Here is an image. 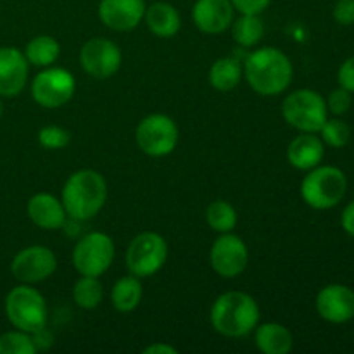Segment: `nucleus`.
Instances as JSON below:
<instances>
[{"label": "nucleus", "instance_id": "obj_21", "mask_svg": "<svg viewBox=\"0 0 354 354\" xmlns=\"http://www.w3.org/2000/svg\"><path fill=\"white\" fill-rule=\"evenodd\" d=\"M256 346L265 354H287L294 344L289 328L280 324H263L254 328Z\"/></svg>", "mask_w": 354, "mask_h": 354}, {"label": "nucleus", "instance_id": "obj_31", "mask_svg": "<svg viewBox=\"0 0 354 354\" xmlns=\"http://www.w3.org/2000/svg\"><path fill=\"white\" fill-rule=\"evenodd\" d=\"M351 92H348L346 88L339 86V88L332 90V93L328 95L327 100V109L330 111L335 116H341V114H346L351 107Z\"/></svg>", "mask_w": 354, "mask_h": 354}, {"label": "nucleus", "instance_id": "obj_33", "mask_svg": "<svg viewBox=\"0 0 354 354\" xmlns=\"http://www.w3.org/2000/svg\"><path fill=\"white\" fill-rule=\"evenodd\" d=\"M235 10L241 14H252V16H259L266 7L270 6L272 0H230Z\"/></svg>", "mask_w": 354, "mask_h": 354}, {"label": "nucleus", "instance_id": "obj_28", "mask_svg": "<svg viewBox=\"0 0 354 354\" xmlns=\"http://www.w3.org/2000/svg\"><path fill=\"white\" fill-rule=\"evenodd\" d=\"M37 346H35L31 334L23 330L6 332L0 335V354H35Z\"/></svg>", "mask_w": 354, "mask_h": 354}, {"label": "nucleus", "instance_id": "obj_25", "mask_svg": "<svg viewBox=\"0 0 354 354\" xmlns=\"http://www.w3.org/2000/svg\"><path fill=\"white\" fill-rule=\"evenodd\" d=\"M104 287L99 277L82 275V279L75 283L73 289V299L83 310H93L102 303Z\"/></svg>", "mask_w": 354, "mask_h": 354}, {"label": "nucleus", "instance_id": "obj_26", "mask_svg": "<svg viewBox=\"0 0 354 354\" xmlns=\"http://www.w3.org/2000/svg\"><path fill=\"white\" fill-rule=\"evenodd\" d=\"M234 38L241 47H254L265 35V24L258 16L252 14H242L234 23Z\"/></svg>", "mask_w": 354, "mask_h": 354}, {"label": "nucleus", "instance_id": "obj_22", "mask_svg": "<svg viewBox=\"0 0 354 354\" xmlns=\"http://www.w3.org/2000/svg\"><path fill=\"white\" fill-rule=\"evenodd\" d=\"M142 294H144V290H142L138 277H123L113 286L111 303H113L114 310L120 311V313H130L140 304Z\"/></svg>", "mask_w": 354, "mask_h": 354}, {"label": "nucleus", "instance_id": "obj_17", "mask_svg": "<svg viewBox=\"0 0 354 354\" xmlns=\"http://www.w3.org/2000/svg\"><path fill=\"white\" fill-rule=\"evenodd\" d=\"M234 10L230 0H197L194 3L192 17L203 33L218 35L232 26Z\"/></svg>", "mask_w": 354, "mask_h": 354}, {"label": "nucleus", "instance_id": "obj_15", "mask_svg": "<svg viewBox=\"0 0 354 354\" xmlns=\"http://www.w3.org/2000/svg\"><path fill=\"white\" fill-rule=\"evenodd\" d=\"M144 0H100L99 17L104 26L114 31H130L145 16Z\"/></svg>", "mask_w": 354, "mask_h": 354}, {"label": "nucleus", "instance_id": "obj_2", "mask_svg": "<svg viewBox=\"0 0 354 354\" xmlns=\"http://www.w3.org/2000/svg\"><path fill=\"white\" fill-rule=\"evenodd\" d=\"M259 324V306L254 297L230 290L218 297L211 308V325L225 337H244Z\"/></svg>", "mask_w": 354, "mask_h": 354}, {"label": "nucleus", "instance_id": "obj_35", "mask_svg": "<svg viewBox=\"0 0 354 354\" xmlns=\"http://www.w3.org/2000/svg\"><path fill=\"white\" fill-rule=\"evenodd\" d=\"M341 225L346 230V234L353 235L354 237V201H351V203L344 207V211H342Z\"/></svg>", "mask_w": 354, "mask_h": 354}, {"label": "nucleus", "instance_id": "obj_3", "mask_svg": "<svg viewBox=\"0 0 354 354\" xmlns=\"http://www.w3.org/2000/svg\"><path fill=\"white\" fill-rule=\"evenodd\" d=\"M107 201V183L99 171L80 169L62 189V206L73 220L86 221L95 216Z\"/></svg>", "mask_w": 354, "mask_h": 354}, {"label": "nucleus", "instance_id": "obj_34", "mask_svg": "<svg viewBox=\"0 0 354 354\" xmlns=\"http://www.w3.org/2000/svg\"><path fill=\"white\" fill-rule=\"evenodd\" d=\"M339 85L346 88L348 92L354 93V57H349L348 61L342 62L339 68Z\"/></svg>", "mask_w": 354, "mask_h": 354}, {"label": "nucleus", "instance_id": "obj_29", "mask_svg": "<svg viewBox=\"0 0 354 354\" xmlns=\"http://www.w3.org/2000/svg\"><path fill=\"white\" fill-rule=\"evenodd\" d=\"M320 133L324 144L334 149L344 147L351 138V130H349L348 123H344L342 120H328L327 118L324 127L320 128Z\"/></svg>", "mask_w": 354, "mask_h": 354}, {"label": "nucleus", "instance_id": "obj_20", "mask_svg": "<svg viewBox=\"0 0 354 354\" xmlns=\"http://www.w3.org/2000/svg\"><path fill=\"white\" fill-rule=\"evenodd\" d=\"M145 24L159 38L175 37L182 26L180 12L168 2H154L145 9Z\"/></svg>", "mask_w": 354, "mask_h": 354}, {"label": "nucleus", "instance_id": "obj_4", "mask_svg": "<svg viewBox=\"0 0 354 354\" xmlns=\"http://www.w3.org/2000/svg\"><path fill=\"white\" fill-rule=\"evenodd\" d=\"M348 178L344 171L335 166H320L310 169L301 183V196L313 209H330L337 206L346 196Z\"/></svg>", "mask_w": 354, "mask_h": 354}, {"label": "nucleus", "instance_id": "obj_13", "mask_svg": "<svg viewBox=\"0 0 354 354\" xmlns=\"http://www.w3.org/2000/svg\"><path fill=\"white\" fill-rule=\"evenodd\" d=\"M121 50L107 38H92L80 50L82 68L97 80H106L116 75L121 68Z\"/></svg>", "mask_w": 354, "mask_h": 354}, {"label": "nucleus", "instance_id": "obj_8", "mask_svg": "<svg viewBox=\"0 0 354 354\" xmlns=\"http://www.w3.org/2000/svg\"><path fill=\"white\" fill-rule=\"evenodd\" d=\"M135 140L144 154L162 158L175 151L178 144V127L166 114H149L138 123Z\"/></svg>", "mask_w": 354, "mask_h": 354}, {"label": "nucleus", "instance_id": "obj_30", "mask_svg": "<svg viewBox=\"0 0 354 354\" xmlns=\"http://www.w3.org/2000/svg\"><path fill=\"white\" fill-rule=\"evenodd\" d=\"M71 140V135H69L68 130L61 127H55V124H50V127H44L40 131H38V142L44 149H48V151H59V149H64L66 145Z\"/></svg>", "mask_w": 354, "mask_h": 354}, {"label": "nucleus", "instance_id": "obj_36", "mask_svg": "<svg viewBox=\"0 0 354 354\" xmlns=\"http://www.w3.org/2000/svg\"><path fill=\"white\" fill-rule=\"evenodd\" d=\"M144 354H178V349L162 342H154L144 349Z\"/></svg>", "mask_w": 354, "mask_h": 354}, {"label": "nucleus", "instance_id": "obj_23", "mask_svg": "<svg viewBox=\"0 0 354 354\" xmlns=\"http://www.w3.org/2000/svg\"><path fill=\"white\" fill-rule=\"evenodd\" d=\"M242 66L234 57H221L209 69V82L218 92H230L241 83Z\"/></svg>", "mask_w": 354, "mask_h": 354}, {"label": "nucleus", "instance_id": "obj_16", "mask_svg": "<svg viewBox=\"0 0 354 354\" xmlns=\"http://www.w3.org/2000/svg\"><path fill=\"white\" fill-rule=\"evenodd\" d=\"M28 66L24 52L16 47H0V97H16L28 82Z\"/></svg>", "mask_w": 354, "mask_h": 354}, {"label": "nucleus", "instance_id": "obj_24", "mask_svg": "<svg viewBox=\"0 0 354 354\" xmlns=\"http://www.w3.org/2000/svg\"><path fill=\"white\" fill-rule=\"evenodd\" d=\"M59 52H61V47H59L55 38L48 37V35H40V37H35L33 40H30V44L26 45L24 57L30 64L37 66V68H48L57 61Z\"/></svg>", "mask_w": 354, "mask_h": 354}, {"label": "nucleus", "instance_id": "obj_14", "mask_svg": "<svg viewBox=\"0 0 354 354\" xmlns=\"http://www.w3.org/2000/svg\"><path fill=\"white\" fill-rule=\"evenodd\" d=\"M317 311L330 324H346L354 318V292L341 283H330L318 292Z\"/></svg>", "mask_w": 354, "mask_h": 354}, {"label": "nucleus", "instance_id": "obj_9", "mask_svg": "<svg viewBox=\"0 0 354 354\" xmlns=\"http://www.w3.org/2000/svg\"><path fill=\"white\" fill-rule=\"evenodd\" d=\"M114 259L113 239L102 232H90L73 249V265L80 275L100 277Z\"/></svg>", "mask_w": 354, "mask_h": 354}, {"label": "nucleus", "instance_id": "obj_10", "mask_svg": "<svg viewBox=\"0 0 354 354\" xmlns=\"http://www.w3.org/2000/svg\"><path fill=\"white\" fill-rule=\"evenodd\" d=\"M76 80L64 68H44L31 83V95L38 106L45 109H57L73 99Z\"/></svg>", "mask_w": 354, "mask_h": 354}, {"label": "nucleus", "instance_id": "obj_1", "mask_svg": "<svg viewBox=\"0 0 354 354\" xmlns=\"http://www.w3.org/2000/svg\"><path fill=\"white\" fill-rule=\"evenodd\" d=\"M292 73V62L280 48H258L245 59V78L259 95L273 97L286 92Z\"/></svg>", "mask_w": 354, "mask_h": 354}, {"label": "nucleus", "instance_id": "obj_37", "mask_svg": "<svg viewBox=\"0 0 354 354\" xmlns=\"http://www.w3.org/2000/svg\"><path fill=\"white\" fill-rule=\"evenodd\" d=\"M3 114V104H2V99H0V118H2Z\"/></svg>", "mask_w": 354, "mask_h": 354}, {"label": "nucleus", "instance_id": "obj_6", "mask_svg": "<svg viewBox=\"0 0 354 354\" xmlns=\"http://www.w3.org/2000/svg\"><path fill=\"white\" fill-rule=\"evenodd\" d=\"M327 100L318 92L301 88L289 93L282 102V116L287 123L304 133H317L327 121Z\"/></svg>", "mask_w": 354, "mask_h": 354}, {"label": "nucleus", "instance_id": "obj_5", "mask_svg": "<svg viewBox=\"0 0 354 354\" xmlns=\"http://www.w3.org/2000/svg\"><path fill=\"white\" fill-rule=\"evenodd\" d=\"M7 320L26 334H37L47 325V303L37 289L30 286H17L6 297Z\"/></svg>", "mask_w": 354, "mask_h": 354}, {"label": "nucleus", "instance_id": "obj_18", "mask_svg": "<svg viewBox=\"0 0 354 354\" xmlns=\"http://www.w3.org/2000/svg\"><path fill=\"white\" fill-rule=\"evenodd\" d=\"M28 216L44 230H59L66 223V209L62 201L55 199L52 194H37L28 201Z\"/></svg>", "mask_w": 354, "mask_h": 354}, {"label": "nucleus", "instance_id": "obj_11", "mask_svg": "<svg viewBox=\"0 0 354 354\" xmlns=\"http://www.w3.org/2000/svg\"><path fill=\"white\" fill-rule=\"evenodd\" d=\"M57 258L44 245H30L17 252L10 261V273L21 283H38L54 275Z\"/></svg>", "mask_w": 354, "mask_h": 354}, {"label": "nucleus", "instance_id": "obj_12", "mask_svg": "<svg viewBox=\"0 0 354 354\" xmlns=\"http://www.w3.org/2000/svg\"><path fill=\"white\" fill-rule=\"evenodd\" d=\"M211 266L223 279H235L245 272L249 263V251L245 242L232 232L221 234L211 248Z\"/></svg>", "mask_w": 354, "mask_h": 354}, {"label": "nucleus", "instance_id": "obj_19", "mask_svg": "<svg viewBox=\"0 0 354 354\" xmlns=\"http://www.w3.org/2000/svg\"><path fill=\"white\" fill-rule=\"evenodd\" d=\"M325 156L324 140L315 133H301L287 147V161L296 169L310 171L317 168Z\"/></svg>", "mask_w": 354, "mask_h": 354}, {"label": "nucleus", "instance_id": "obj_32", "mask_svg": "<svg viewBox=\"0 0 354 354\" xmlns=\"http://www.w3.org/2000/svg\"><path fill=\"white\" fill-rule=\"evenodd\" d=\"M334 19L342 26L354 24V0H339L334 7Z\"/></svg>", "mask_w": 354, "mask_h": 354}, {"label": "nucleus", "instance_id": "obj_27", "mask_svg": "<svg viewBox=\"0 0 354 354\" xmlns=\"http://www.w3.org/2000/svg\"><path fill=\"white\" fill-rule=\"evenodd\" d=\"M206 220L216 234H228L237 225V211L227 201H214L207 206Z\"/></svg>", "mask_w": 354, "mask_h": 354}, {"label": "nucleus", "instance_id": "obj_7", "mask_svg": "<svg viewBox=\"0 0 354 354\" xmlns=\"http://www.w3.org/2000/svg\"><path fill=\"white\" fill-rule=\"evenodd\" d=\"M168 258V244L156 232H142L130 242L127 251V266L138 279L152 277L165 266Z\"/></svg>", "mask_w": 354, "mask_h": 354}]
</instances>
